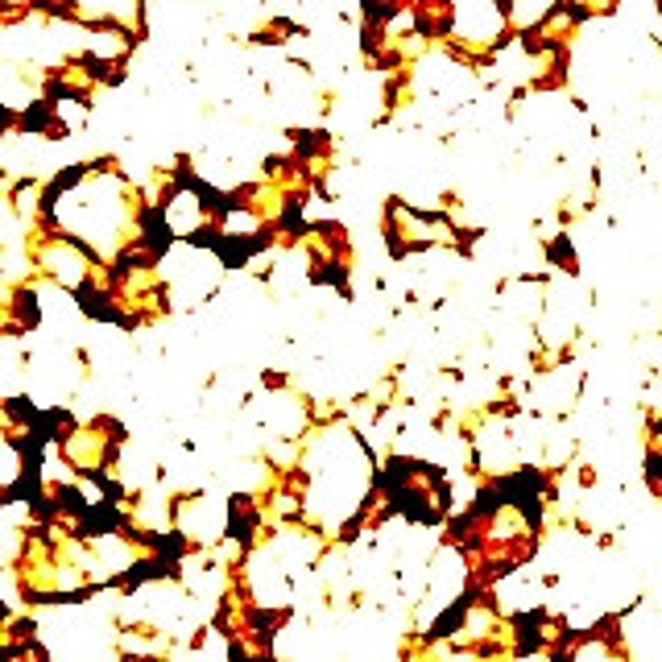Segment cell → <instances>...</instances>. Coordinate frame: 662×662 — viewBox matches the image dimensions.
<instances>
[{
    "mask_svg": "<svg viewBox=\"0 0 662 662\" xmlns=\"http://www.w3.org/2000/svg\"><path fill=\"white\" fill-rule=\"evenodd\" d=\"M145 191L120 158H79L46 178L42 216L34 228L67 232L83 249L112 265L141 240Z\"/></svg>",
    "mask_w": 662,
    "mask_h": 662,
    "instance_id": "obj_1",
    "label": "cell"
}]
</instances>
